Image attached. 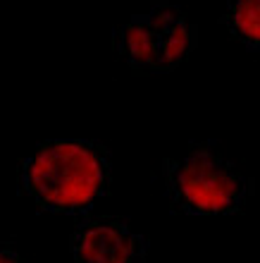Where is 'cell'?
<instances>
[{"mask_svg":"<svg viewBox=\"0 0 260 263\" xmlns=\"http://www.w3.org/2000/svg\"><path fill=\"white\" fill-rule=\"evenodd\" d=\"M225 24L236 41L260 53V0H227Z\"/></svg>","mask_w":260,"mask_h":263,"instance_id":"6","label":"cell"},{"mask_svg":"<svg viewBox=\"0 0 260 263\" xmlns=\"http://www.w3.org/2000/svg\"><path fill=\"white\" fill-rule=\"evenodd\" d=\"M0 263H27V261H24L14 249L5 247V244H0Z\"/></svg>","mask_w":260,"mask_h":263,"instance_id":"7","label":"cell"},{"mask_svg":"<svg viewBox=\"0 0 260 263\" xmlns=\"http://www.w3.org/2000/svg\"><path fill=\"white\" fill-rule=\"evenodd\" d=\"M146 17L155 46V69L170 72L196 48V27L184 10L172 5L170 0H153Z\"/></svg>","mask_w":260,"mask_h":263,"instance_id":"4","label":"cell"},{"mask_svg":"<svg viewBox=\"0 0 260 263\" xmlns=\"http://www.w3.org/2000/svg\"><path fill=\"white\" fill-rule=\"evenodd\" d=\"M253 182L210 144H191L182 158L165 160V189L174 211L227 215L244 208Z\"/></svg>","mask_w":260,"mask_h":263,"instance_id":"2","label":"cell"},{"mask_svg":"<svg viewBox=\"0 0 260 263\" xmlns=\"http://www.w3.org/2000/svg\"><path fill=\"white\" fill-rule=\"evenodd\" d=\"M117 53L138 74L157 72L155 46H153V36H151V27H148L146 12L134 14L127 24L119 27V31H117Z\"/></svg>","mask_w":260,"mask_h":263,"instance_id":"5","label":"cell"},{"mask_svg":"<svg viewBox=\"0 0 260 263\" xmlns=\"http://www.w3.org/2000/svg\"><path fill=\"white\" fill-rule=\"evenodd\" d=\"M74 263H146V239L122 218L82 222L72 235Z\"/></svg>","mask_w":260,"mask_h":263,"instance_id":"3","label":"cell"},{"mask_svg":"<svg viewBox=\"0 0 260 263\" xmlns=\"http://www.w3.org/2000/svg\"><path fill=\"white\" fill-rule=\"evenodd\" d=\"M22 192L41 211L86 213L110 189L108 148L86 139H50L22 163Z\"/></svg>","mask_w":260,"mask_h":263,"instance_id":"1","label":"cell"}]
</instances>
